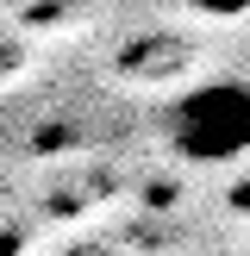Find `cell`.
<instances>
[{
	"label": "cell",
	"mask_w": 250,
	"mask_h": 256,
	"mask_svg": "<svg viewBox=\"0 0 250 256\" xmlns=\"http://www.w3.org/2000/svg\"><path fill=\"white\" fill-rule=\"evenodd\" d=\"M169 144L188 162H232L250 150V82H206L188 88L162 119Z\"/></svg>",
	"instance_id": "6da1fadb"
},
{
	"label": "cell",
	"mask_w": 250,
	"mask_h": 256,
	"mask_svg": "<svg viewBox=\"0 0 250 256\" xmlns=\"http://www.w3.org/2000/svg\"><path fill=\"white\" fill-rule=\"evenodd\" d=\"M206 6H219V12H232V6H244V0H206Z\"/></svg>",
	"instance_id": "7a4b0ae2"
}]
</instances>
